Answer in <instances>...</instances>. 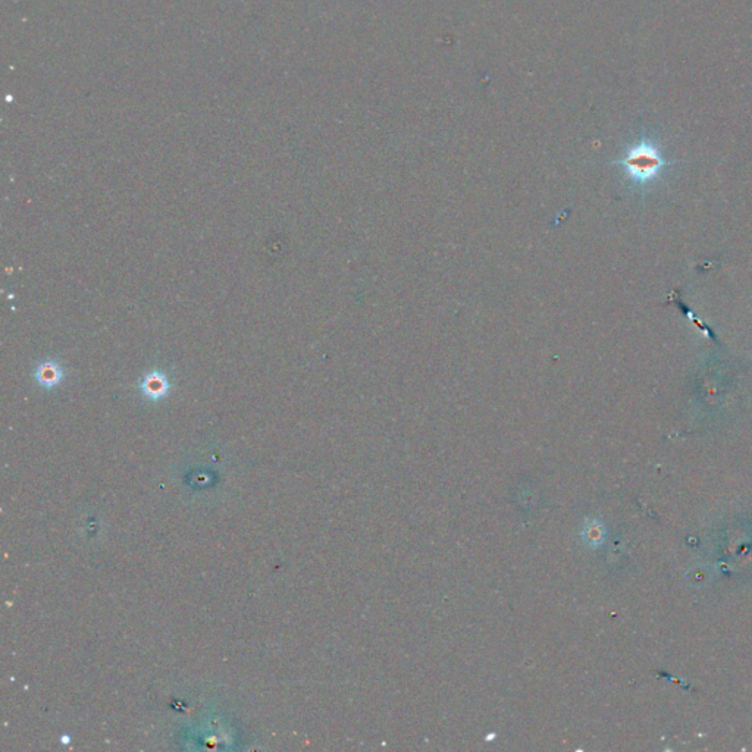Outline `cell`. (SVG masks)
<instances>
[{
	"mask_svg": "<svg viewBox=\"0 0 752 752\" xmlns=\"http://www.w3.org/2000/svg\"><path fill=\"white\" fill-rule=\"evenodd\" d=\"M616 163L622 165L629 177L640 184L653 181L663 168L670 165V162L661 156L660 152L651 143L647 142L632 147L628 154Z\"/></svg>",
	"mask_w": 752,
	"mask_h": 752,
	"instance_id": "6da1fadb",
	"label": "cell"
},
{
	"mask_svg": "<svg viewBox=\"0 0 752 752\" xmlns=\"http://www.w3.org/2000/svg\"><path fill=\"white\" fill-rule=\"evenodd\" d=\"M142 394L150 401H159L169 394L170 381L168 375L161 370H150L143 376L140 383Z\"/></svg>",
	"mask_w": 752,
	"mask_h": 752,
	"instance_id": "7a4b0ae2",
	"label": "cell"
},
{
	"mask_svg": "<svg viewBox=\"0 0 752 752\" xmlns=\"http://www.w3.org/2000/svg\"><path fill=\"white\" fill-rule=\"evenodd\" d=\"M65 379V370L54 360H45L34 370V381L45 390L59 387Z\"/></svg>",
	"mask_w": 752,
	"mask_h": 752,
	"instance_id": "3957f363",
	"label": "cell"
}]
</instances>
